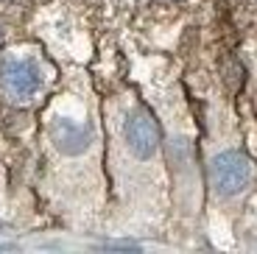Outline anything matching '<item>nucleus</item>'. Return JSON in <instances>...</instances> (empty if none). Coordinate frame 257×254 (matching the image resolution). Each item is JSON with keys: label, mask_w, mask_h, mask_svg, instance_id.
Listing matches in <instances>:
<instances>
[{"label": "nucleus", "mask_w": 257, "mask_h": 254, "mask_svg": "<svg viewBox=\"0 0 257 254\" xmlns=\"http://www.w3.org/2000/svg\"><path fill=\"white\" fill-rule=\"evenodd\" d=\"M45 89V70L31 56H6L0 62V92L12 103H28Z\"/></svg>", "instance_id": "f257e3e1"}, {"label": "nucleus", "mask_w": 257, "mask_h": 254, "mask_svg": "<svg viewBox=\"0 0 257 254\" xmlns=\"http://www.w3.org/2000/svg\"><path fill=\"white\" fill-rule=\"evenodd\" d=\"M251 176H254V165L240 151H224L210 162V184L221 198L240 196L251 184Z\"/></svg>", "instance_id": "f03ea898"}]
</instances>
